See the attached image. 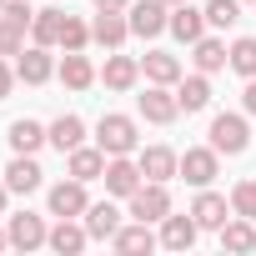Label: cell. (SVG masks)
<instances>
[{"label":"cell","mask_w":256,"mask_h":256,"mask_svg":"<svg viewBox=\"0 0 256 256\" xmlns=\"http://www.w3.org/2000/svg\"><path fill=\"white\" fill-rule=\"evenodd\" d=\"M126 20H131V36L156 40L171 26V6H166V0H131V6H126Z\"/></svg>","instance_id":"cell-2"},{"label":"cell","mask_w":256,"mask_h":256,"mask_svg":"<svg viewBox=\"0 0 256 256\" xmlns=\"http://www.w3.org/2000/svg\"><path fill=\"white\" fill-rule=\"evenodd\" d=\"M40 176H46V171L36 166V156H20V151H16V161L6 166V186H10L16 196H30V191H40Z\"/></svg>","instance_id":"cell-16"},{"label":"cell","mask_w":256,"mask_h":256,"mask_svg":"<svg viewBox=\"0 0 256 256\" xmlns=\"http://www.w3.org/2000/svg\"><path fill=\"white\" fill-rule=\"evenodd\" d=\"M141 70H146L151 86H176V80H181V60L166 56V50H151V56L141 60Z\"/></svg>","instance_id":"cell-27"},{"label":"cell","mask_w":256,"mask_h":256,"mask_svg":"<svg viewBox=\"0 0 256 256\" xmlns=\"http://www.w3.org/2000/svg\"><path fill=\"white\" fill-rule=\"evenodd\" d=\"M96 146L106 151V156H131L136 146H141V136H136V120L131 116H100L96 120Z\"/></svg>","instance_id":"cell-1"},{"label":"cell","mask_w":256,"mask_h":256,"mask_svg":"<svg viewBox=\"0 0 256 256\" xmlns=\"http://www.w3.org/2000/svg\"><path fill=\"white\" fill-rule=\"evenodd\" d=\"M136 106H141V116H146L151 126H171V120L181 116V100H176L171 86H146V96H136Z\"/></svg>","instance_id":"cell-6"},{"label":"cell","mask_w":256,"mask_h":256,"mask_svg":"<svg viewBox=\"0 0 256 256\" xmlns=\"http://www.w3.org/2000/svg\"><path fill=\"white\" fill-rule=\"evenodd\" d=\"M221 251H256V221L231 216V221L221 226Z\"/></svg>","instance_id":"cell-28"},{"label":"cell","mask_w":256,"mask_h":256,"mask_svg":"<svg viewBox=\"0 0 256 256\" xmlns=\"http://www.w3.org/2000/svg\"><path fill=\"white\" fill-rule=\"evenodd\" d=\"M6 201H10V186H6V176H0V216H6Z\"/></svg>","instance_id":"cell-39"},{"label":"cell","mask_w":256,"mask_h":256,"mask_svg":"<svg viewBox=\"0 0 256 256\" xmlns=\"http://www.w3.org/2000/svg\"><path fill=\"white\" fill-rule=\"evenodd\" d=\"M100 80H106L110 90H131V86L141 80V60H136V56H116V50H110V56H106Z\"/></svg>","instance_id":"cell-18"},{"label":"cell","mask_w":256,"mask_h":256,"mask_svg":"<svg viewBox=\"0 0 256 256\" xmlns=\"http://www.w3.org/2000/svg\"><path fill=\"white\" fill-rule=\"evenodd\" d=\"M6 20H16L20 30H30V20H36V10H30V0H6Z\"/></svg>","instance_id":"cell-35"},{"label":"cell","mask_w":256,"mask_h":256,"mask_svg":"<svg viewBox=\"0 0 256 256\" xmlns=\"http://www.w3.org/2000/svg\"><path fill=\"white\" fill-rule=\"evenodd\" d=\"M181 46H196L206 36V10H196L191 0H181V6H171V26H166Z\"/></svg>","instance_id":"cell-10"},{"label":"cell","mask_w":256,"mask_h":256,"mask_svg":"<svg viewBox=\"0 0 256 256\" xmlns=\"http://www.w3.org/2000/svg\"><path fill=\"white\" fill-rule=\"evenodd\" d=\"M16 80H20V76H16V70L6 66V56H0V100H6V96H10V86H16Z\"/></svg>","instance_id":"cell-36"},{"label":"cell","mask_w":256,"mask_h":256,"mask_svg":"<svg viewBox=\"0 0 256 256\" xmlns=\"http://www.w3.org/2000/svg\"><path fill=\"white\" fill-rule=\"evenodd\" d=\"M6 231H10V246H16V251H36V246H46V241H50V226H46L36 211L10 216V226H6Z\"/></svg>","instance_id":"cell-9"},{"label":"cell","mask_w":256,"mask_h":256,"mask_svg":"<svg viewBox=\"0 0 256 256\" xmlns=\"http://www.w3.org/2000/svg\"><path fill=\"white\" fill-rule=\"evenodd\" d=\"M86 241H90V231L86 226H76V216H60L56 226H50V251H60V256H80L86 251Z\"/></svg>","instance_id":"cell-14"},{"label":"cell","mask_w":256,"mask_h":256,"mask_svg":"<svg viewBox=\"0 0 256 256\" xmlns=\"http://www.w3.org/2000/svg\"><path fill=\"white\" fill-rule=\"evenodd\" d=\"M191 216H196V226H201V231H221L236 211L226 206V196H216V191H206V186H201V196L191 201Z\"/></svg>","instance_id":"cell-11"},{"label":"cell","mask_w":256,"mask_h":256,"mask_svg":"<svg viewBox=\"0 0 256 256\" xmlns=\"http://www.w3.org/2000/svg\"><path fill=\"white\" fill-rule=\"evenodd\" d=\"M231 70L246 76V80L256 76V36H241V40L231 46Z\"/></svg>","instance_id":"cell-31"},{"label":"cell","mask_w":256,"mask_h":256,"mask_svg":"<svg viewBox=\"0 0 256 256\" xmlns=\"http://www.w3.org/2000/svg\"><path fill=\"white\" fill-rule=\"evenodd\" d=\"M16 76H20L26 86H46V80L56 76L50 46H30V50H20V60H16Z\"/></svg>","instance_id":"cell-12"},{"label":"cell","mask_w":256,"mask_h":256,"mask_svg":"<svg viewBox=\"0 0 256 256\" xmlns=\"http://www.w3.org/2000/svg\"><path fill=\"white\" fill-rule=\"evenodd\" d=\"M46 141H50V126H40V120H10V151L36 156Z\"/></svg>","instance_id":"cell-20"},{"label":"cell","mask_w":256,"mask_h":256,"mask_svg":"<svg viewBox=\"0 0 256 256\" xmlns=\"http://www.w3.org/2000/svg\"><path fill=\"white\" fill-rule=\"evenodd\" d=\"M136 161H141V176H146V181H171V176L181 171V156L166 151V146H146Z\"/></svg>","instance_id":"cell-15"},{"label":"cell","mask_w":256,"mask_h":256,"mask_svg":"<svg viewBox=\"0 0 256 256\" xmlns=\"http://www.w3.org/2000/svg\"><path fill=\"white\" fill-rule=\"evenodd\" d=\"M86 231H90V241H110L120 231V211L110 201H90L86 206Z\"/></svg>","instance_id":"cell-19"},{"label":"cell","mask_w":256,"mask_h":256,"mask_svg":"<svg viewBox=\"0 0 256 256\" xmlns=\"http://www.w3.org/2000/svg\"><path fill=\"white\" fill-rule=\"evenodd\" d=\"M176 100H181V110L191 116V110H206L211 106V80L196 70V76H181L176 80Z\"/></svg>","instance_id":"cell-21"},{"label":"cell","mask_w":256,"mask_h":256,"mask_svg":"<svg viewBox=\"0 0 256 256\" xmlns=\"http://www.w3.org/2000/svg\"><path fill=\"white\" fill-rule=\"evenodd\" d=\"M191 50H196L191 60H196V70H201V76H211V70H221V66H231V50H226V46H221L216 36H201V40H196Z\"/></svg>","instance_id":"cell-26"},{"label":"cell","mask_w":256,"mask_h":256,"mask_svg":"<svg viewBox=\"0 0 256 256\" xmlns=\"http://www.w3.org/2000/svg\"><path fill=\"white\" fill-rule=\"evenodd\" d=\"M131 216H136V221H166V216H171V191H166V181H141V191L131 196Z\"/></svg>","instance_id":"cell-5"},{"label":"cell","mask_w":256,"mask_h":256,"mask_svg":"<svg viewBox=\"0 0 256 256\" xmlns=\"http://www.w3.org/2000/svg\"><path fill=\"white\" fill-rule=\"evenodd\" d=\"M80 141H86V120H80V116H56V120H50V146H56L60 156H70Z\"/></svg>","instance_id":"cell-23"},{"label":"cell","mask_w":256,"mask_h":256,"mask_svg":"<svg viewBox=\"0 0 256 256\" xmlns=\"http://www.w3.org/2000/svg\"><path fill=\"white\" fill-rule=\"evenodd\" d=\"M216 166H221V151L216 146H191L186 156H181V181H191V186H211L216 181Z\"/></svg>","instance_id":"cell-7"},{"label":"cell","mask_w":256,"mask_h":256,"mask_svg":"<svg viewBox=\"0 0 256 256\" xmlns=\"http://www.w3.org/2000/svg\"><path fill=\"white\" fill-rule=\"evenodd\" d=\"M0 16H6V0H0Z\"/></svg>","instance_id":"cell-41"},{"label":"cell","mask_w":256,"mask_h":256,"mask_svg":"<svg viewBox=\"0 0 256 256\" xmlns=\"http://www.w3.org/2000/svg\"><path fill=\"white\" fill-rule=\"evenodd\" d=\"M6 246H10V231H0V251H6Z\"/></svg>","instance_id":"cell-40"},{"label":"cell","mask_w":256,"mask_h":256,"mask_svg":"<svg viewBox=\"0 0 256 256\" xmlns=\"http://www.w3.org/2000/svg\"><path fill=\"white\" fill-rule=\"evenodd\" d=\"M156 241H161V236L151 231V221H136V226H120V231L110 236V246H116V251H126V256H136V251H151Z\"/></svg>","instance_id":"cell-24"},{"label":"cell","mask_w":256,"mask_h":256,"mask_svg":"<svg viewBox=\"0 0 256 256\" xmlns=\"http://www.w3.org/2000/svg\"><path fill=\"white\" fill-rule=\"evenodd\" d=\"M106 161H110V156H106L100 146H76V151H70V176H76V181H100V176H106Z\"/></svg>","instance_id":"cell-22"},{"label":"cell","mask_w":256,"mask_h":256,"mask_svg":"<svg viewBox=\"0 0 256 256\" xmlns=\"http://www.w3.org/2000/svg\"><path fill=\"white\" fill-rule=\"evenodd\" d=\"M196 231H201V226H196L191 211H186V216H166V221H161V246H166V251H191V246H196Z\"/></svg>","instance_id":"cell-17"},{"label":"cell","mask_w":256,"mask_h":256,"mask_svg":"<svg viewBox=\"0 0 256 256\" xmlns=\"http://www.w3.org/2000/svg\"><path fill=\"white\" fill-rule=\"evenodd\" d=\"M90 6H96V10H126L131 0H90Z\"/></svg>","instance_id":"cell-38"},{"label":"cell","mask_w":256,"mask_h":256,"mask_svg":"<svg viewBox=\"0 0 256 256\" xmlns=\"http://www.w3.org/2000/svg\"><path fill=\"white\" fill-rule=\"evenodd\" d=\"M166 6H181V0H166Z\"/></svg>","instance_id":"cell-42"},{"label":"cell","mask_w":256,"mask_h":256,"mask_svg":"<svg viewBox=\"0 0 256 256\" xmlns=\"http://www.w3.org/2000/svg\"><path fill=\"white\" fill-rule=\"evenodd\" d=\"M70 90H86L90 80H96V66H90V56L86 50H66V60H60V70H56Z\"/></svg>","instance_id":"cell-25"},{"label":"cell","mask_w":256,"mask_h":256,"mask_svg":"<svg viewBox=\"0 0 256 256\" xmlns=\"http://www.w3.org/2000/svg\"><path fill=\"white\" fill-rule=\"evenodd\" d=\"M211 146L221 151V156H241L246 146H251V131H246V116H216L211 120Z\"/></svg>","instance_id":"cell-4"},{"label":"cell","mask_w":256,"mask_h":256,"mask_svg":"<svg viewBox=\"0 0 256 256\" xmlns=\"http://www.w3.org/2000/svg\"><path fill=\"white\" fill-rule=\"evenodd\" d=\"M60 20H66V10H36V20H30L36 46H60Z\"/></svg>","instance_id":"cell-29"},{"label":"cell","mask_w":256,"mask_h":256,"mask_svg":"<svg viewBox=\"0 0 256 256\" xmlns=\"http://www.w3.org/2000/svg\"><path fill=\"white\" fill-rule=\"evenodd\" d=\"M126 36H131V20H126V10H96V20H90V40H96V46L120 50Z\"/></svg>","instance_id":"cell-8"},{"label":"cell","mask_w":256,"mask_h":256,"mask_svg":"<svg viewBox=\"0 0 256 256\" xmlns=\"http://www.w3.org/2000/svg\"><path fill=\"white\" fill-rule=\"evenodd\" d=\"M86 206H90V196H86V181H60V186H50V216H86Z\"/></svg>","instance_id":"cell-13"},{"label":"cell","mask_w":256,"mask_h":256,"mask_svg":"<svg viewBox=\"0 0 256 256\" xmlns=\"http://www.w3.org/2000/svg\"><path fill=\"white\" fill-rule=\"evenodd\" d=\"M206 26H216V30H226V26H236L241 20V0H206Z\"/></svg>","instance_id":"cell-30"},{"label":"cell","mask_w":256,"mask_h":256,"mask_svg":"<svg viewBox=\"0 0 256 256\" xmlns=\"http://www.w3.org/2000/svg\"><path fill=\"white\" fill-rule=\"evenodd\" d=\"M241 106H246V116H256V76L246 80V90H241Z\"/></svg>","instance_id":"cell-37"},{"label":"cell","mask_w":256,"mask_h":256,"mask_svg":"<svg viewBox=\"0 0 256 256\" xmlns=\"http://www.w3.org/2000/svg\"><path fill=\"white\" fill-rule=\"evenodd\" d=\"M20 50H26V30L0 16V56H20Z\"/></svg>","instance_id":"cell-34"},{"label":"cell","mask_w":256,"mask_h":256,"mask_svg":"<svg viewBox=\"0 0 256 256\" xmlns=\"http://www.w3.org/2000/svg\"><path fill=\"white\" fill-rule=\"evenodd\" d=\"M100 181H106V196H126V201H131V196L141 191L146 176H141V161H131V156H110Z\"/></svg>","instance_id":"cell-3"},{"label":"cell","mask_w":256,"mask_h":256,"mask_svg":"<svg viewBox=\"0 0 256 256\" xmlns=\"http://www.w3.org/2000/svg\"><path fill=\"white\" fill-rule=\"evenodd\" d=\"M60 46H66V50H86V46H90V26H86L80 16H66V20H60Z\"/></svg>","instance_id":"cell-32"},{"label":"cell","mask_w":256,"mask_h":256,"mask_svg":"<svg viewBox=\"0 0 256 256\" xmlns=\"http://www.w3.org/2000/svg\"><path fill=\"white\" fill-rule=\"evenodd\" d=\"M231 211L246 216V221H256V181H236V191H231Z\"/></svg>","instance_id":"cell-33"}]
</instances>
